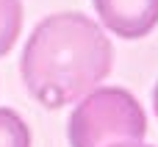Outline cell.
I'll list each match as a JSON object with an SVG mask.
<instances>
[{
    "label": "cell",
    "instance_id": "cell-1",
    "mask_svg": "<svg viewBox=\"0 0 158 147\" xmlns=\"http://www.w3.org/2000/svg\"><path fill=\"white\" fill-rule=\"evenodd\" d=\"M114 50L103 28L78 11L42 19L19 58L25 89L44 106L61 108L94 92L111 72Z\"/></svg>",
    "mask_w": 158,
    "mask_h": 147
},
{
    "label": "cell",
    "instance_id": "cell-2",
    "mask_svg": "<svg viewBox=\"0 0 158 147\" xmlns=\"http://www.w3.org/2000/svg\"><path fill=\"white\" fill-rule=\"evenodd\" d=\"M144 133V108L128 89L117 86L94 89L81 97L67 128L72 147H114L125 142H142Z\"/></svg>",
    "mask_w": 158,
    "mask_h": 147
},
{
    "label": "cell",
    "instance_id": "cell-3",
    "mask_svg": "<svg viewBox=\"0 0 158 147\" xmlns=\"http://www.w3.org/2000/svg\"><path fill=\"white\" fill-rule=\"evenodd\" d=\"M94 11L122 39H142L158 25V0H94Z\"/></svg>",
    "mask_w": 158,
    "mask_h": 147
},
{
    "label": "cell",
    "instance_id": "cell-4",
    "mask_svg": "<svg viewBox=\"0 0 158 147\" xmlns=\"http://www.w3.org/2000/svg\"><path fill=\"white\" fill-rule=\"evenodd\" d=\"M22 28V3L19 0H0V56H6Z\"/></svg>",
    "mask_w": 158,
    "mask_h": 147
},
{
    "label": "cell",
    "instance_id": "cell-5",
    "mask_svg": "<svg viewBox=\"0 0 158 147\" xmlns=\"http://www.w3.org/2000/svg\"><path fill=\"white\" fill-rule=\"evenodd\" d=\"M0 147H31L25 120L11 108H0Z\"/></svg>",
    "mask_w": 158,
    "mask_h": 147
},
{
    "label": "cell",
    "instance_id": "cell-6",
    "mask_svg": "<svg viewBox=\"0 0 158 147\" xmlns=\"http://www.w3.org/2000/svg\"><path fill=\"white\" fill-rule=\"evenodd\" d=\"M114 147H150V145H142V142H125V145H114Z\"/></svg>",
    "mask_w": 158,
    "mask_h": 147
},
{
    "label": "cell",
    "instance_id": "cell-7",
    "mask_svg": "<svg viewBox=\"0 0 158 147\" xmlns=\"http://www.w3.org/2000/svg\"><path fill=\"white\" fill-rule=\"evenodd\" d=\"M153 106H156V114H158V86H156V92H153Z\"/></svg>",
    "mask_w": 158,
    "mask_h": 147
}]
</instances>
